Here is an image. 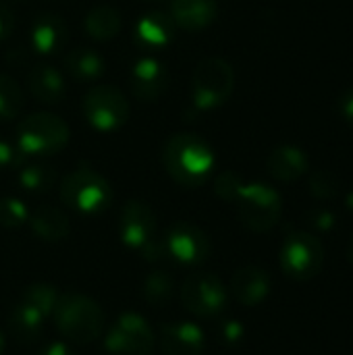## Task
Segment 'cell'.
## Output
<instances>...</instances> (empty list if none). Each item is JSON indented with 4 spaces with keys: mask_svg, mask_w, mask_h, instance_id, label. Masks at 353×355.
I'll return each instance as SVG.
<instances>
[{
    "mask_svg": "<svg viewBox=\"0 0 353 355\" xmlns=\"http://www.w3.org/2000/svg\"><path fill=\"white\" fill-rule=\"evenodd\" d=\"M23 108V89L10 77L0 73V121L15 119Z\"/></svg>",
    "mask_w": 353,
    "mask_h": 355,
    "instance_id": "28",
    "label": "cell"
},
{
    "mask_svg": "<svg viewBox=\"0 0 353 355\" xmlns=\"http://www.w3.org/2000/svg\"><path fill=\"white\" fill-rule=\"evenodd\" d=\"M67 71L75 81L94 83L104 75V58L94 48H75L64 58Z\"/></svg>",
    "mask_w": 353,
    "mask_h": 355,
    "instance_id": "22",
    "label": "cell"
},
{
    "mask_svg": "<svg viewBox=\"0 0 353 355\" xmlns=\"http://www.w3.org/2000/svg\"><path fill=\"white\" fill-rule=\"evenodd\" d=\"M67 44V25L58 15L44 12L31 25V48L44 56L56 54Z\"/></svg>",
    "mask_w": 353,
    "mask_h": 355,
    "instance_id": "17",
    "label": "cell"
},
{
    "mask_svg": "<svg viewBox=\"0 0 353 355\" xmlns=\"http://www.w3.org/2000/svg\"><path fill=\"white\" fill-rule=\"evenodd\" d=\"M37 355H75V352H73L69 345H64V343H60V341H54V343L44 345Z\"/></svg>",
    "mask_w": 353,
    "mask_h": 355,
    "instance_id": "35",
    "label": "cell"
},
{
    "mask_svg": "<svg viewBox=\"0 0 353 355\" xmlns=\"http://www.w3.org/2000/svg\"><path fill=\"white\" fill-rule=\"evenodd\" d=\"M56 300H58V291L56 287L48 285V283H35V285H29L23 295H21V304L33 308L35 312H40L42 316H52L54 312V306H56Z\"/></svg>",
    "mask_w": 353,
    "mask_h": 355,
    "instance_id": "26",
    "label": "cell"
},
{
    "mask_svg": "<svg viewBox=\"0 0 353 355\" xmlns=\"http://www.w3.org/2000/svg\"><path fill=\"white\" fill-rule=\"evenodd\" d=\"M181 302L191 314L212 318L227 308L229 293L218 277L210 272H193L181 287Z\"/></svg>",
    "mask_w": 353,
    "mask_h": 355,
    "instance_id": "10",
    "label": "cell"
},
{
    "mask_svg": "<svg viewBox=\"0 0 353 355\" xmlns=\"http://www.w3.org/2000/svg\"><path fill=\"white\" fill-rule=\"evenodd\" d=\"M310 189L318 198H333L339 191V179L327 171H316L310 179Z\"/></svg>",
    "mask_w": 353,
    "mask_h": 355,
    "instance_id": "31",
    "label": "cell"
},
{
    "mask_svg": "<svg viewBox=\"0 0 353 355\" xmlns=\"http://www.w3.org/2000/svg\"><path fill=\"white\" fill-rule=\"evenodd\" d=\"M164 252L179 264H200L210 256L208 235L191 223H175L164 239Z\"/></svg>",
    "mask_w": 353,
    "mask_h": 355,
    "instance_id": "11",
    "label": "cell"
},
{
    "mask_svg": "<svg viewBox=\"0 0 353 355\" xmlns=\"http://www.w3.org/2000/svg\"><path fill=\"white\" fill-rule=\"evenodd\" d=\"M81 112L92 129L100 133H110L127 123L131 106L127 96L119 87L98 83L85 92L81 100Z\"/></svg>",
    "mask_w": 353,
    "mask_h": 355,
    "instance_id": "5",
    "label": "cell"
},
{
    "mask_svg": "<svg viewBox=\"0 0 353 355\" xmlns=\"http://www.w3.org/2000/svg\"><path fill=\"white\" fill-rule=\"evenodd\" d=\"M4 352V337H2V333H0V355Z\"/></svg>",
    "mask_w": 353,
    "mask_h": 355,
    "instance_id": "38",
    "label": "cell"
},
{
    "mask_svg": "<svg viewBox=\"0 0 353 355\" xmlns=\"http://www.w3.org/2000/svg\"><path fill=\"white\" fill-rule=\"evenodd\" d=\"M343 114L350 123H353V92L343 98Z\"/></svg>",
    "mask_w": 353,
    "mask_h": 355,
    "instance_id": "36",
    "label": "cell"
},
{
    "mask_svg": "<svg viewBox=\"0 0 353 355\" xmlns=\"http://www.w3.org/2000/svg\"><path fill=\"white\" fill-rule=\"evenodd\" d=\"M12 27H15V17H12L10 8L0 4V42L10 35Z\"/></svg>",
    "mask_w": 353,
    "mask_h": 355,
    "instance_id": "34",
    "label": "cell"
},
{
    "mask_svg": "<svg viewBox=\"0 0 353 355\" xmlns=\"http://www.w3.org/2000/svg\"><path fill=\"white\" fill-rule=\"evenodd\" d=\"M156 337L148 320L135 312H125L117 318L104 339L106 352L114 355H148L154 349Z\"/></svg>",
    "mask_w": 353,
    "mask_h": 355,
    "instance_id": "9",
    "label": "cell"
},
{
    "mask_svg": "<svg viewBox=\"0 0 353 355\" xmlns=\"http://www.w3.org/2000/svg\"><path fill=\"white\" fill-rule=\"evenodd\" d=\"M173 291H175L173 279L162 270L148 275V279L144 283V297L154 308H164L173 300Z\"/></svg>",
    "mask_w": 353,
    "mask_h": 355,
    "instance_id": "27",
    "label": "cell"
},
{
    "mask_svg": "<svg viewBox=\"0 0 353 355\" xmlns=\"http://www.w3.org/2000/svg\"><path fill=\"white\" fill-rule=\"evenodd\" d=\"M270 291V277L258 266H243L231 279V293L243 306L260 304Z\"/></svg>",
    "mask_w": 353,
    "mask_h": 355,
    "instance_id": "18",
    "label": "cell"
},
{
    "mask_svg": "<svg viewBox=\"0 0 353 355\" xmlns=\"http://www.w3.org/2000/svg\"><path fill=\"white\" fill-rule=\"evenodd\" d=\"M241 187H243L241 179H239L235 173H231V171L218 175L216 181H214V191H216V196L223 198L225 202H235L237 196H239V191H241Z\"/></svg>",
    "mask_w": 353,
    "mask_h": 355,
    "instance_id": "30",
    "label": "cell"
},
{
    "mask_svg": "<svg viewBox=\"0 0 353 355\" xmlns=\"http://www.w3.org/2000/svg\"><path fill=\"white\" fill-rule=\"evenodd\" d=\"M268 173L277 179V181H295L300 179L304 173H306V156L302 150L293 148V146H281V148H275L268 156Z\"/></svg>",
    "mask_w": 353,
    "mask_h": 355,
    "instance_id": "21",
    "label": "cell"
},
{
    "mask_svg": "<svg viewBox=\"0 0 353 355\" xmlns=\"http://www.w3.org/2000/svg\"><path fill=\"white\" fill-rule=\"evenodd\" d=\"M71 139L69 125L52 112H33L17 125V148L23 156L58 154Z\"/></svg>",
    "mask_w": 353,
    "mask_h": 355,
    "instance_id": "3",
    "label": "cell"
},
{
    "mask_svg": "<svg viewBox=\"0 0 353 355\" xmlns=\"http://www.w3.org/2000/svg\"><path fill=\"white\" fill-rule=\"evenodd\" d=\"M29 227L40 239L52 243L62 241L71 231L69 216L54 206H40L33 214H29Z\"/></svg>",
    "mask_w": 353,
    "mask_h": 355,
    "instance_id": "20",
    "label": "cell"
},
{
    "mask_svg": "<svg viewBox=\"0 0 353 355\" xmlns=\"http://www.w3.org/2000/svg\"><path fill=\"white\" fill-rule=\"evenodd\" d=\"M241 337H243V329H241V324H239L237 320L223 322V327H221V339H223L225 343L235 345V343L241 341Z\"/></svg>",
    "mask_w": 353,
    "mask_h": 355,
    "instance_id": "33",
    "label": "cell"
},
{
    "mask_svg": "<svg viewBox=\"0 0 353 355\" xmlns=\"http://www.w3.org/2000/svg\"><path fill=\"white\" fill-rule=\"evenodd\" d=\"M60 200L73 212L100 214L112 204V187L98 171L89 166H79L62 177Z\"/></svg>",
    "mask_w": 353,
    "mask_h": 355,
    "instance_id": "4",
    "label": "cell"
},
{
    "mask_svg": "<svg viewBox=\"0 0 353 355\" xmlns=\"http://www.w3.org/2000/svg\"><path fill=\"white\" fill-rule=\"evenodd\" d=\"M322 262L325 248L314 235L306 231H295L285 239L281 250V268L287 277L295 281H308L320 272Z\"/></svg>",
    "mask_w": 353,
    "mask_h": 355,
    "instance_id": "8",
    "label": "cell"
},
{
    "mask_svg": "<svg viewBox=\"0 0 353 355\" xmlns=\"http://www.w3.org/2000/svg\"><path fill=\"white\" fill-rule=\"evenodd\" d=\"M52 318L64 339L81 345L96 341L104 331V314L100 306L92 297L73 291L58 295Z\"/></svg>",
    "mask_w": 353,
    "mask_h": 355,
    "instance_id": "2",
    "label": "cell"
},
{
    "mask_svg": "<svg viewBox=\"0 0 353 355\" xmlns=\"http://www.w3.org/2000/svg\"><path fill=\"white\" fill-rule=\"evenodd\" d=\"M56 183V171L46 162H25L19 168V185L29 193H46Z\"/></svg>",
    "mask_w": 353,
    "mask_h": 355,
    "instance_id": "25",
    "label": "cell"
},
{
    "mask_svg": "<svg viewBox=\"0 0 353 355\" xmlns=\"http://www.w3.org/2000/svg\"><path fill=\"white\" fill-rule=\"evenodd\" d=\"M175 23L169 17V12H160V10H152L146 12L133 29V40L139 48L144 50H162L164 46H169L175 37Z\"/></svg>",
    "mask_w": 353,
    "mask_h": 355,
    "instance_id": "14",
    "label": "cell"
},
{
    "mask_svg": "<svg viewBox=\"0 0 353 355\" xmlns=\"http://www.w3.org/2000/svg\"><path fill=\"white\" fill-rule=\"evenodd\" d=\"M235 204L241 223L256 233L270 231L281 218V198L264 183L243 185Z\"/></svg>",
    "mask_w": 353,
    "mask_h": 355,
    "instance_id": "7",
    "label": "cell"
},
{
    "mask_svg": "<svg viewBox=\"0 0 353 355\" xmlns=\"http://www.w3.org/2000/svg\"><path fill=\"white\" fill-rule=\"evenodd\" d=\"M218 15L216 0H173L169 17L175 27L185 31L206 29Z\"/></svg>",
    "mask_w": 353,
    "mask_h": 355,
    "instance_id": "16",
    "label": "cell"
},
{
    "mask_svg": "<svg viewBox=\"0 0 353 355\" xmlns=\"http://www.w3.org/2000/svg\"><path fill=\"white\" fill-rule=\"evenodd\" d=\"M347 258H350V262L353 264V237L350 239V248H347Z\"/></svg>",
    "mask_w": 353,
    "mask_h": 355,
    "instance_id": "37",
    "label": "cell"
},
{
    "mask_svg": "<svg viewBox=\"0 0 353 355\" xmlns=\"http://www.w3.org/2000/svg\"><path fill=\"white\" fill-rule=\"evenodd\" d=\"M83 29L96 42L112 40L121 31V12L108 4H98L85 15Z\"/></svg>",
    "mask_w": 353,
    "mask_h": 355,
    "instance_id": "23",
    "label": "cell"
},
{
    "mask_svg": "<svg viewBox=\"0 0 353 355\" xmlns=\"http://www.w3.org/2000/svg\"><path fill=\"white\" fill-rule=\"evenodd\" d=\"M21 152L19 148L10 146L8 141L0 139V171L2 168H10V166H17L21 162Z\"/></svg>",
    "mask_w": 353,
    "mask_h": 355,
    "instance_id": "32",
    "label": "cell"
},
{
    "mask_svg": "<svg viewBox=\"0 0 353 355\" xmlns=\"http://www.w3.org/2000/svg\"><path fill=\"white\" fill-rule=\"evenodd\" d=\"M129 83H131V92L137 100L156 102L169 89V71L158 58L144 56L131 67Z\"/></svg>",
    "mask_w": 353,
    "mask_h": 355,
    "instance_id": "13",
    "label": "cell"
},
{
    "mask_svg": "<svg viewBox=\"0 0 353 355\" xmlns=\"http://www.w3.org/2000/svg\"><path fill=\"white\" fill-rule=\"evenodd\" d=\"M119 235L127 248L141 252L150 241L156 239L154 210L139 200H129L119 216Z\"/></svg>",
    "mask_w": 353,
    "mask_h": 355,
    "instance_id": "12",
    "label": "cell"
},
{
    "mask_svg": "<svg viewBox=\"0 0 353 355\" xmlns=\"http://www.w3.org/2000/svg\"><path fill=\"white\" fill-rule=\"evenodd\" d=\"M204 345V331L196 322H173L160 335V349L164 355H202Z\"/></svg>",
    "mask_w": 353,
    "mask_h": 355,
    "instance_id": "15",
    "label": "cell"
},
{
    "mask_svg": "<svg viewBox=\"0 0 353 355\" xmlns=\"http://www.w3.org/2000/svg\"><path fill=\"white\" fill-rule=\"evenodd\" d=\"M235 87L233 67L223 58H204L191 75V100L198 110H212L225 104Z\"/></svg>",
    "mask_w": 353,
    "mask_h": 355,
    "instance_id": "6",
    "label": "cell"
},
{
    "mask_svg": "<svg viewBox=\"0 0 353 355\" xmlns=\"http://www.w3.org/2000/svg\"><path fill=\"white\" fill-rule=\"evenodd\" d=\"M44 322L46 316H42L40 312H35L33 308L25 306V304H17V308L10 314V331L12 335L21 341V343H33L40 339L42 331H44Z\"/></svg>",
    "mask_w": 353,
    "mask_h": 355,
    "instance_id": "24",
    "label": "cell"
},
{
    "mask_svg": "<svg viewBox=\"0 0 353 355\" xmlns=\"http://www.w3.org/2000/svg\"><path fill=\"white\" fill-rule=\"evenodd\" d=\"M214 152L200 135L175 133L162 148V164L169 177L183 187H200L214 171Z\"/></svg>",
    "mask_w": 353,
    "mask_h": 355,
    "instance_id": "1",
    "label": "cell"
},
{
    "mask_svg": "<svg viewBox=\"0 0 353 355\" xmlns=\"http://www.w3.org/2000/svg\"><path fill=\"white\" fill-rule=\"evenodd\" d=\"M31 94L42 102V104H58L64 96V79L58 69L52 64H35L29 71L27 77Z\"/></svg>",
    "mask_w": 353,
    "mask_h": 355,
    "instance_id": "19",
    "label": "cell"
},
{
    "mask_svg": "<svg viewBox=\"0 0 353 355\" xmlns=\"http://www.w3.org/2000/svg\"><path fill=\"white\" fill-rule=\"evenodd\" d=\"M29 220L27 206L17 198H2L0 200V225L6 229L23 227Z\"/></svg>",
    "mask_w": 353,
    "mask_h": 355,
    "instance_id": "29",
    "label": "cell"
}]
</instances>
